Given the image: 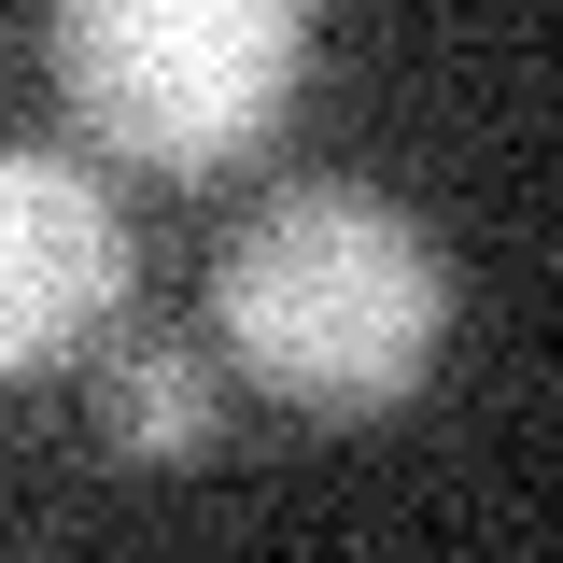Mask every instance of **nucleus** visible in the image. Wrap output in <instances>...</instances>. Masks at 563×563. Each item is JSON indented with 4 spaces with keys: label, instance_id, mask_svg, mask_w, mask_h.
I'll use <instances>...</instances> for the list:
<instances>
[{
    "label": "nucleus",
    "instance_id": "nucleus-1",
    "mask_svg": "<svg viewBox=\"0 0 563 563\" xmlns=\"http://www.w3.org/2000/svg\"><path fill=\"white\" fill-rule=\"evenodd\" d=\"M211 324H225V352L268 380L282 409L352 422V409L422 395V366L451 339V254H437L422 211L380 198V184H282V198L225 240Z\"/></svg>",
    "mask_w": 563,
    "mask_h": 563
},
{
    "label": "nucleus",
    "instance_id": "nucleus-2",
    "mask_svg": "<svg viewBox=\"0 0 563 563\" xmlns=\"http://www.w3.org/2000/svg\"><path fill=\"white\" fill-rule=\"evenodd\" d=\"M43 70L141 169H225L296 113L310 14L296 0H57Z\"/></svg>",
    "mask_w": 563,
    "mask_h": 563
},
{
    "label": "nucleus",
    "instance_id": "nucleus-3",
    "mask_svg": "<svg viewBox=\"0 0 563 563\" xmlns=\"http://www.w3.org/2000/svg\"><path fill=\"white\" fill-rule=\"evenodd\" d=\"M128 310V211L99 169L0 141V380H43L113 339Z\"/></svg>",
    "mask_w": 563,
    "mask_h": 563
},
{
    "label": "nucleus",
    "instance_id": "nucleus-4",
    "mask_svg": "<svg viewBox=\"0 0 563 563\" xmlns=\"http://www.w3.org/2000/svg\"><path fill=\"white\" fill-rule=\"evenodd\" d=\"M211 409H225L211 352H184V339H99L85 352V422H99L113 465H198Z\"/></svg>",
    "mask_w": 563,
    "mask_h": 563
}]
</instances>
